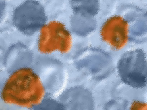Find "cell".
Wrapping results in <instances>:
<instances>
[{"label": "cell", "mask_w": 147, "mask_h": 110, "mask_svg": "<svg viewBox=\"0 0 147 110\" xmlns=\"http://www.w3.org/2000/svg\"><path fill=\"white\" fill-rule=\"evenodd\" d=\"M30 3H27L18 9L16 13V23H22V25H28V23H38V20H41L42 13L38 7L30 6Z\"/></svg>", "instance_id": "1"}]
</instances>
